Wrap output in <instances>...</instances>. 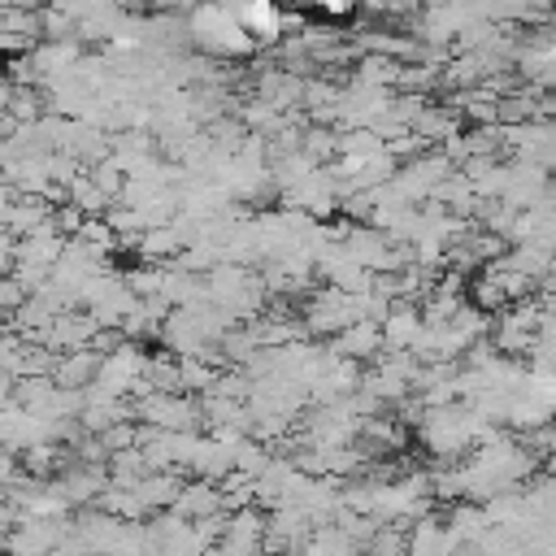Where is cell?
Returning <instances> with one entry per match:
<instances>
[{"mask_svg": "<svg viewBox=\"0 0 556 556\" xmlns=\"http://www.w3.org/2000/svg\"><path fill=\"white\" fill-rule=\"evenodd\" d=\"M300 152L321 169V165H330L334 156H339V130L334 126H304V135H300Z\"/></svg>", "mask_w": 556, "mask_h": 556, "instance_id": "cell-12", "label": "cell"}, {"mask_svg": "<svg viewBox=\"0 0 556 556\" xmlns=\"http://www.w3.org/2000/svg\"><path fill=\"white\" fill-rule=\"evenodd\" d=\"M135 421L165 430V434H200V400L191 395H148L143 404H135Z\"/></svg>", "mask_w": 556, "mask_h": 556, "instance_id": "cell-2", "label": "cell"}, {"mask_svg": "<svg viewBox=\"0 0 556 556\" xmlns=\"http://www.w3.org/2000/svg\"><path fill=\"white\" fill-rule=\"evenodd\" d=\"M9 91H13V83H9L4 70H0V113H4V104H9Z\"/></svg>", "mask_w": 556, "mask_h": 556, "instance_id": "cell-23", "label": "cell"}, {"mask_svg": "<svg viewBox=\"0 0 556 556\" xmlns=\"http://www.w3.org/2000/svg\"><path fill=\"white\" fill-rule=\"evenodd\" d=\"M187 35H191V43H195L200 52H208V61L256 52V39H252L243 26H235L230 13L217 9V4H208V9H191V17H187Z\"/></svg>", "mask_w": 556, "mask_h": 556, "instance_id": "cell-1", "label": "cell"}, {"mask_svg": "<svg viewBox=\"0 0 556 556\" xmlns=\"http://www.w3.org/2000/svg\"><path fill=\"white\" fill-rule=\"evenodd\" d=\"M269 447L265 443H256V439H239L235 447H230V465H235V473H243V478H256L265 465H269Z\"/></svg>", "mask_w": 556, "mask_h": 556, "instance_id": "cell-15", "label": "cell"}, {"mask_svg": "<svg viewBox=\"0 0 556 556\" xmlns=\"http://www.w3.org/2000/svg\"><path fill=\"white\" fill-rule=\"evenodd\" d=\"M22 352H26V339H17L13 330L0 326V374H4V378H17V361H22Z\"/></svg>", "mask_w": 556, "mask_h": 556, "instance_id": "cell-19", "label": "cell"}, {"mask_svg": "<svg viewBox=\"0 0 556 556\" xmlns=\"http://www.w3.org/2000/svg\"><path fill=\"white\" fill-rule=\"evenodd\" d=\"M378 334H382V352H413L417 334H421V313L417 304H404L395 300L387 308V317L378 321Z\"/></svg>", "mask_w": 556, "mask_h": 556, "instance_id": "cell-5", "label": "cell"}, {"mask_svg": "<svg viewBox=\"0 0 556 556\" xmlns=\"http://www.w3.org/2000/svg\"><path fill=\"white\" fill-rule=\"evenodd\" d=\"M213 382H217V369L204 361V356H182L178 361V391L182 395H208L213 391Z\"/></svg>", "mask_w": 556, "mask_h": 556, "instance_id": "cell-13", "label": "cell"}, {"mask_svg": "<svg viewBox=\"0 0 556 556\" xmlns=\"http://www.w3.org/2000/svg\"><path fill=\"white\" fill-rule=\"evenodd\" d=\"M169 513H174V517H182V521H204V517L222 513V495H217V482H204V478H187Z\"/></svg>", "mask_w": 556, "mask_h": 556, "instance_id": "cell-8", "label": "cell"}, {"mask_svg": "<svg viewBox=\"0 0 556 556\" xmlns=\"http://www.w3.org/2000/svg\"><path fill=\"white\" fill-rule=\"evenodd\" d=\"M182 482H187L182 469H161V473H143L130 491H135V500L148 508V517H156V513H169V508H174Z\"/></svg>", "mask_w": 556, "mask_h": 556, "instance_id": "cell-7", "label": "cell"}, {"mask_svg": "<svg viewBox=\"0 0 556 556\" xmlns=\"http://www.w3.org/2000/svg\"><path fill=\"white\" fill-rule=\"evenodd\" d=\"M339 361H356V365H369L378 352H382V334H378V321H352L348 330H339L330 343H326Z\"/></svg>", "mask_w": 556, "mask_h": 556, "instance_id": "cell-6", "label": "cell"}, {"mask_svg": "<svg viewBox=\"0 0 556 556\" xmlns=\"http://www.w3.org/2000/svg\"><path fill=\"white\" fill-rule=\"evenodd\" d=\"M96 443H100V452H104V456L135 447V421H117V426H109L104 434H96Z\"/></svg>", "mask_w": 556, "mask_h": 556, "instance_id": "cell-18", "label": "cell"}, {"mask_svg": "<svg viewBox=\"0 0 556 556\" xmlns=\"http://www.w3.org/2000/svg\"><path fill=\"white\" fill-rule=\"evenodd\" d=\"M217 543H222L230 556H261V552H265V513H261L256 504L230 513Z\"/></svg>", "mask_w": 556, "mask_h": 556, "instance_id": "cell-4", "label": "cell"}, {"mask_svg": "<svg viewBox=\"0 0 556 556\" xmlns=\"http://www.w3.org/2000/svg\"><path fill=\"white\" fill-rule=\"evenodd\" d=\"M91 334H96V321L87 317V313H61V317H52L43 330H39V348H48L52 356H65V352H78V348H87L91 343Z\"/></svg>", "mask_w": 556, "mask_h": 556, "instance_id": "cell-3", "label": "cell"}, {"mask_svg": "<svg viewBox=\"0 0 556 556\" xmlns=\"http://www.w3.org/2000/svg\"><path fill=\"white\" fill-rule=\"evenodd\" d=\"M321 13H326V17H352V4H326Z\"/></svg>", "mask_w": 556, "mask_h": 556, "instance_id": "cell-22", "label": "cell"}, {"mask_svg": "<svg viewBox=\"0 0 556 556\" xmlns=\"http://www.w3.org/2000/svg\"><path fill=\"white\" fill-rule=\"evenodd\" d=\"M447 534L456 539V543H478L491 526H486V517H482V508L478 504H469V500H460V504H452L447 508Z\"/></svg>", "mask_w": 556, "mask_h": 556, "instance_id": "cell-11", "label": "cell"}, {"mask_svg": "<svg viewBox=\"0 0 556 556\" xmlns=\"http://www.w3.org/2000/svg\"><path fill=\"white\" fill-rule=\"evenodd\" d=\"M13 478H17V456H13V452H4V447H0V486H9V482H13Z\"/></svg>", "mask_w": 556, "mask_h": 556, "instance_id": "cell-20", "label": "cell"}, {"mask_svg": "<svg viewBox=\"0 0 556 556\" xmlns=\"http://www.w3.org/2000/svg\"><path fill=\"white\" fill-rule=\"evenodd\" d=\"M48 200H39V195H17L13 204H9V213H4V235L9 239H26L30 230H39L43 222H48Z\"/></svg>", "mask_w": 556, "mask_h": 556, "instance_id": "cell-10", "label": "cell"}, {"mask_svg": "<svg viewBox=\"0 0 556 556\" xmlns=\"http://www.w3.org/2000/svg\"><path fill=\"white\" fill-rule=\"evenodd\" d=\"M9 404H13V378L0 374V408H9Z\"/></svg>", "mask_w": 556, "mask_h": 556, "instance_id": "cell-21", "label": "cell"}, {"mask_svg": "<svg viewBox=\"0 0 556 556\" xmlns=\"http://www.w3.org/2000/svg\"><path fill=\"white\" fill-rule=\"evenodd\" d=\"M87 178L100 187V195L109 200V204H117V195H122V182H126V174L113 165V161H100V165H91L87 169Z\"/></svg>", "mask_w": 556, "mask_h": 556, "instance_id": "cell-17", "label": "cell"}, {"mask_svg": "<svg viewBox=\"0 0 556 556\" xmlns=\"http://www.w3.org/2000/svg\"><path fill=\"white\" fill-rule=\"evenodd\" d=\"M96 369H100V356L78 348V352H65L56 356V369H52V387L61 391H87L96 382Z\"/></svg>", "mask_w": 556, "mask_h": 556, "instance_id": "cell-9", "label": "cell"}, {"mask_svg": "<svg viewBox=\"0 0 556 556\" xmlns=\"http://www.w3.org/2000/svg\"><path fill=\"white\" fill-rule=\"evenodd\" d=\"M48 109H43V91L39 87H13L9 91V104H4V117H13L17 126H30L39 122Z\"/></svg>", "mask_w": 556, "mask_h": 556, "instance_id": "cell-14", "label": "cell"}, {"mask_svg": "<svg viewBox=\"0 0 556 556\" xmlns=\"http://www.w3.org/2000/svg\"><path fill=\"white\" fill-rule=\"evenodd\" d=\"M52 369H56V356L39 343H26V352L17 361V378H52Z\"/></svg>", "mask_w": 556, "mask_h": 556, "instance_id": "cell-16", "label": "cell"}]
</instances>
